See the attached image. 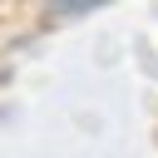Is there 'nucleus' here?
<instances>
[{"label": "nucleus", "instance_id": "1", "mask_svg": "<svg viewBox=\"0 0 158 158\" xmlns=\"http://www.w3.org/2000/svg\"><path fill=\"white\" fill-rule=\"evenodd\" d=\"M99 5H109V0H49L54 15H84V10H99Z\"/></svg>", "mask_w": 158, "mask_h": 158}]
</instances>
